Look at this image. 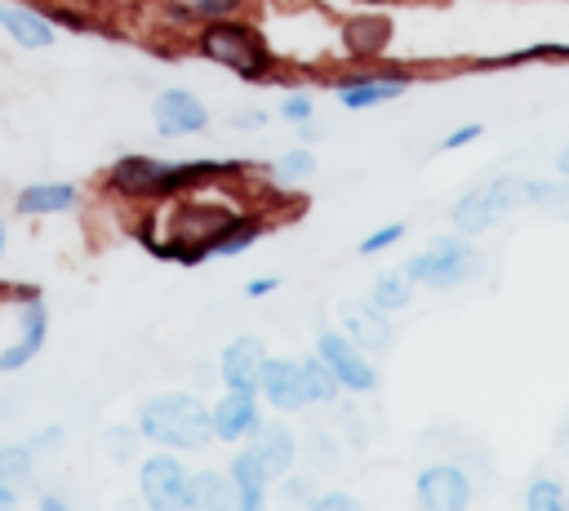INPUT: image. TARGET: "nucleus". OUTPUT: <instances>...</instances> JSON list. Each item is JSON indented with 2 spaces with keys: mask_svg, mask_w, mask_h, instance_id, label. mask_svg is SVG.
<instances>
[{
  "mask_svg": "<svg viewBox=\"0 0 569 511\" xmlns=\"http://www.w3.org/2000/svg\"><path fill=\"white\" fill-rule=\"evenodd\" d=\"M138 435L160 449H204L213 440L209 404H200L187 391H164L138 404Z\"/></svg>",
  "mask_w": 569,
  "mask_h": 511,
  "instance_id": "nucleus-1",
  "label": "nucleus"
},
{
  "mask_svg": "<svg viewBox=\"0 0 569 511\" xmlns=\"http://www.w3.org/2000/svg\"><path fill=\"white\" fill-rule=\"evenodd\" d=\"M480 267H485L480 249L462 231H453V236H436L422 253H413L405 262V275L413 284H422V289H458V284L476 280Z\"/></svg>",
  "mask_w": 569,
  "mask_h": 511,
  "instance_id": "nucleus-2",
  "label": "nucleus"
},
{
  "mask_svg": "<svg viewBox=\"0 0 569 511\" xmlns=\"http://www.w3.org/2000/svg\"><path fill=\"white\" fill-rule=\"evenodd\" d=\"M520 204H525V178L498 173V178L471 187V191L449 209V222H453V231L476 236V231H489L493 222H502V218H507L511 209H520Z\"/></svg>",
  "mask_w": 569,
  "mask_h": 511,
  "instance_id": "nucleus-3",
  "label": "nucleus"
},
{
  "mask_svg": "<svg viewBox=\"0 0 569 511\" xmlns=\"http://www.w3.org/2000/svg\"><path fill=\"white\" fill-rule=\"evenodd\" d=\"M200 53L213 58V62H222V67H231V71L244 76V80H262L267 67H271V49L262 44V36H258L253 27L222 22V18H213V22L204 27Z\"/></svg>",
  "mask_w": 569,
  "mask_h": 511,
  "instance_id": "nucleus-4",
  "label": "nucleus"
},
{
  "mask_svg": "<svg viewBox=\"0 0 569 511\" xmlns=\"http://www.w3.org/2000/svg\"><path fill=\"white\" fill-rule=\"evenodd\" d=\"M187 475H191V471H187L169 449L142 458V471H138L142 502L156 507V511H178V507L187 502Z\"/></svg>",
  "mask_w": 569,
  "mask_h": 511,
  "instance_id": "nucleus-5",
  "label": "nucleus"
},
{
  "mask_svg": "<svg viewBox=\"0 0 569 511\" xmlns=\"http://www.w3.org/2000/svg\"><path fill=\"white\" fill-rule=\"evenodd\" d=\"M316 355L333 369V378L347 387V391H373L378 387V369L365 360V351L342 333V329H325L316 338Z\"/></svg>",
  "mask_w": 569,
  "mask_h": 511,
  "instance_id": "nucleus-6",
  "label": "nucleus"
},
{
  "mask_svg": "<svg viewBox=\"0 0 569 511\" xmlns=\"http://www.w3.org/2000/svg\"><path fill=\"white\" fill-rule=\"evenodd\" d=\"M413 493L427 511H462L471 502V475L458 462H436L418 471Z\"/></svg>",
  "mask_w": 569,
  "mask_h": 511,
  "instance_id": "nucleus-7",
  "label": "nucleus"
},
{
  "mask_svg": "<svg viewBox=\"0 0 569 511\" xmlns=\"http://www.w3.org/2000/svg\"><path fill=\"white\" fill-rule=\"evenodd\" d=\"M151 120H156L160 138H191L209 124V107L191 89H164L151 102Z\"/></svg>",
  "mask_w": 569,
  "mask_h": 511,
  "instance_id": "nucleus-8",
  "label": "nucleus"
},
{
  "mask_svg": "<svg viewBox=\"0 0 569 511\" xmlns=\"http://www.w3.org/2000/svg\"><path fill=\"white\" fill-rule=\"evenodd\" d=\"M262 364H267L262 338L240 333V338L227 342V351H222V360H218V378H222V387H231V391H258Z\"/></svg>",
  "mask_w": 569,
  "mask_h": 511,
  "instance_id": "nucleus-9",
  "label": "nucleus"
},
{
  "mask_svg": "<svg viewBox=\"0 0 569 511\" xmlns=\"http://www.w3.org/2000/svg\"><path fill=\"white\" fill-rule=\"evenodd\" d=\"M258 395L280 409V413H293V409H307V387H302V369L298 360H284V355H267L262 364V382H258Z\"/></svg>",
  "mask_w": 569,
  "mask_h": 511,
  "instance_id": "nucleus-10",
  "label": "nucleus"
},
{
  "mask_svg": "<svg viewBox=\"0 0 569 511\" xmlns=\"http://www.w3.org/2000/svg\"><path fill=\"white\" fill-rule=\"evenodd\" d=\"M44 333H49V307L31 293V298H22V311H18V342L0 351V373H13L22 364H31L36 351L44 347Z\"/></svg>",
  "mask_w": 569,
  "mask_h": 511,
  "instance_id": "nucleus-11",
  "label": "nucleus"
},
{
  "mask_svg": "<svg viewBox=\"0 0 569 511\" xmlns=\"http://www.w3.org/2000/svg\"><path fill=\"white\" fill-rule=\"evenodd\" d=\"M209 418H213V435H218V440H244V435H253V431L262 427L258 391H231V387H227V391L213 400Z\"/></svg>",
  "mask_w": 569,
  "mask_h": 511,
  "instance_id": "nucleus-12",
  "label": "nucleus"
},
{
  "mask_svg": "<svg viewBox=\"0 0 569 511\" xmlns=\"http://www.w3.org/2000/svg\"><path fill=\"white\" fill-rule=\"evenodd\" d=\"M342 333H347L360 351H382V347H391L387 311H378L373 302H347V307H342Z\"/></svg>",
  "mask_w": 569,
  "mask_h": 511,
  "instance_id": "nucleus-13",
  "label": "nucleus"
},
{
  "mask_svg": "<svg viewBox=\"0 0 569 511\" xmlns=\"http://www.w3.org/2000/svg\"><path fill=\"white\" fill-rule=\"evenodd\" d=\"M227 475H231V489H236V507H240V511H258V507L267 502L271 475H267V467H262V458H258L253 449H240V453L231 458Z\"/></svg>",
  "mask_w": 569,
  "mask_h": 511,
  "instance_id": "nucleus-14",
  "label": "nucleus"
},
{
  "mask_svg": "<svg viewBox=\"0 0 569 511\" xmlns=\"http://www.w3.org/2000/svg\"><path fill=\"white\" fill-rule=\"evenodd\" d=\"M249 440H253L249 449L262 458L267 475H271V480H284V471H289V467H293V458H298V440H293V431H289V427H280V422H262Z\"/></svg>",
  "mask_w": 569,
  "mask_h": 511,
  "instance_id": "nucleus-15",
  "label": "nucleus"
},
{
  "mask_svg": "<svg viewBox=\"0 0 569 511\" xmlns=\"http://www.w3.org/2000/svg\"><path fill=\"white\" fill-rule=\"evenodd\" d=\"M405 89H409L405 76H356V80L338 84V102L351 111H365V107H382V102L400 98Z\"/></svg>",
  "mask_w": 569,
  "mask_h": 511,
  "instance_id": "nucleus-16",
  "label": "nucleus"
},
{
  "mask_svg": "<svg viewBox=\"0 0 569 511\" xmlns=\"http://www.w3.org/2000/svg\"><path fill=\"white\" fill-rule=\"evenodd\" d=\"M0 27H4L22 49H49V44L58 40V27H53L44 13L27 9V4H0Z\"/></svg>",
  "mask_w": 569,
  "mask_h": 511,
  "instance_id": "nucleus-17",
  "label": "nucleus"
},
{
  "mask_svg": "<svg viewBox=\"0 0 569 511\" xmlns=\"http://www.w3.org/2000/svg\"><path fill=\"white\" fill-rule=\"evenodd\" d=\"M187 511H227L236 507V489H231V475H218V471H191L187 475Z\"/></svg>",
  "mask_w": 569,
  "mask_h": 511,
  "instance_id": "nucleus-18",
  "label": "nucleus"
},
{
  "mask_svg": "<svg viewBox=\"0 0 569 511\" xmlns=\"http://www.w3.org/2000/svg\"><path fill=\"white\" fill-rule=\"evenodd\" d=\"M80 191L71 182H31L18 191V213H62L76 209Z\"/></svg>",
  "mask_w": 569,
  "mask_h": 511,
  "instance_id": "nucleus-19",
  "label": "nucleus"
},
{
  "mask_svg": "<svg viewBox=\"0 0 569 511\" xmlns=\"http://www.w3.org/2000/svg\"><path fill=\"white\" fill-rule=\"evenodd\" d=\"M156 173H160V160H156V156H120L107 178H111V187L124 191V196H142V191L151 196Z\"/></svg>",
  "mask_w": 569,
  "mask_h": 511,
  "instance_id": "nucleus-20",
  "label": "nucleus"
},
{
  "mask_svg": "<svg viewBox=\"0 0 569 511\" xmlns=\"http://www.w3.org/2000/svg\"><path fill=\"white\" fill-rule=\"evenodd\" d=\"M298 369H302V387H307V400H311V404H333V400L342 395V382L333 378V369H329L316 351L302 355Z\"/></svg>",
  "mask_w": 569,
  "mask_h": 511,
  "instance_id": "nucleus-21",
  "label": "nucleus"
},
{
  "mask_svg": "<svg viewBox=\"0 0 569 511\" xmlns=\"http://www.w3.org/2000/svg\"><path fill=\"white\" fill-rule=\"evenodd\" d=\"M409 298H413V280L405 275V267L400 271H382L378 280H373V289H369V302L378 307V311H405L409 307Z\"/></svg>",
  "mask_w": 569,
  "mask_h": 511,
  "instance_id": "nucleus-22",
  "label": "nucleus"
},
{
  "mask_svg": "<svg viewBox=\"0 0 569 511\" xmlns=\"http://www.w3.org/2000/svg\"><path fill=\"white\" fill-rule=\"evenodd\" d=\"M525 507L529 511H565L569 507V489L556 475H533L525 489Z\"/></svg>",
  "mask_w": 569,
  "mask_h": 511,
  "instance_id": "nucleus-23",
  "label": "nucleus"
},
{
  "mask_svg": "<svg viewBox=\"0 0 569 511\" xmlns=\"http://www.w3.org/2000/svg\"><path fill=\"white\" fill-rule=\"evenodd\" d=\"M525 204L565 209L569 204V178H525Z\"/></svg>",
  "mask_w": 569,
  "mask_h": 511,
  "instance_id": "nucleus-24",
  "label": "nucleus"
},
{
  "mask_svg": "<svg viewBox=\"0 0 569 511\" xmlns=\"http://www.w3.org/2000/svg\"><path fill=\"white\" fill-rule=\"evenodd\" d=\"M258 236H262V222H253V218H231V222L222 227V236L213 240L209 253H222V258H227V253H240V249H249Z\"/></svg>",
  "mask_w": 569,
  "mask_h": 511,
  "instance_id": "nucleus-25",
  "label": "nucleus"
},
{
  "mask_svg": "<svg viewBox=\"0 0 569 511\" xmlns=\"http://www.w3.org/2000/svg\"><path fill=\"white\" fill-rule=\"evenodd\" d=\"M311 169H316V156L307 147H293V151L276 156V164H271V173L280 182H302V178H311Z\"/></svg>",
  "mask_w": 569,
  "mask_h": 511,
  "instance_id": "nucleus-26",
  "label": "nucleus"
},
{
  "mask_svg": "<svg viewBox=\"0 0 569 511\" xmlns=\"http://www.w3.org/2000/svg\"><path fill=\"white\" fill-rule=\"evenodd\" d=\"M31 462H36L31 444H0V480H4V484L27 480V475H31Z\"/></svg>",
  "mask_w": 569,
  "mask_h": 511,
  "instance_id": "nucleus-27",
  "label": "nucleus"
},
{
  "mask_svg": "<svg viewBox=\"0 0 569 511\" xmlns=\"http://www.w3.org/2000/svg\"><path fill=\"white\" fill-rule=\"evenodd\" d=\"M102 449H107L116 462H129L133 449H138V427H107V431H102Z\"/></svg>",
  "mask_w": 569,
  "mask_h": 511,
  "instance_id": "nucleus-28",
  "label": "nucleus"
},
{
  "mask_svg": "<svg viewBox=\"0 0 569 511\" xmlns=\"http://www.w3.org/2000/svg\"><path fill=\"white\" fill-rule=\"evenodd\" d=\"M396 240H405V222H387V227L369 231V236L360 240V253H365V258H369V253H382V249H391Z\"/></svg>",
  "mask_w": 569,
  "mask_h": 511,
  "instance_id": "nucleus-29",
  "label": "nucleus"
},
{
  "mask_svg": "<svg viewBox=\"0 0 569 511\" xmlns=\"http://www.w3.org/2000/svg\"><path fill=\"white\" fill-rule=\"evenodd\" d=\"M311 111H316V98H311L307 89H298V93H284V102H280V116H284L289 124H302V120H311Z\"/></svg>",
  "mask_w": 569,
  "mask_h": 511,
  "instance_id": "nucleus-30",
  "label": "nucleus"
},
{
  "mask_svg": "<svg viewBox=\"0 0 569 511\" xmlns=\"http://www.w3.org/2000/svg\"><path fill=\"white\" fill-rule=\"evenodd\" d=\"M480 133H485V124H480V120H471V124H458V129H449L440 147H445V151H458V147H467V142H476Z\"/></svg>",
  "mask_w": 569,
  "mask_h": 511,
  "instance_id": "nucleus-31",
  "label": "nucleus"
},
{
  "mask_svg": "<svg viewBox=\"0 0 569 511\" xmlns=\"http://www.w3.org/2000/svg\"><path fill=\"white\" fill-rule=\"evenodd\" d=\"M311 507H316V511H356L360 502H356L351 493H316Z\"/></svg>",
  "mask_w": 569,
  "mask_h": 511,
  "instance_id": "nucleus-32",
  "label": "nucleus"
},
{
  "mask_svg": "<svg viewBox=\"0 0 569 511\" xmlns=\"http://www.w3.org/2000/svg\"><path fill=\"white\" fill-rule=\"evenodd\" d=\"M307 440H311V444H307V453H311V458H320V462H333V458H338V449L329 444V435H320V431H316V435H307Z\"/></svg>",
  "mask_w": 569,
  "mask_h": 511,
  "instance_id": "nucleus-33",
  "label": "nucleus"
},
{
  "mask_svg": "<svg viewBox=\"0 0 569 511\" xmlns=\"http://www.w3.org/2000/svg\"><path fill=\"white\" fill-rule=\"evenodd\" d=\"M284 498H289V502H311V498H316V493H311V480H307V475H293V480L284 484Z\"/></svg>",
  "mask_w": 569,
  "mask_h": 511,
  "instance_id": "nucleus-34",
  "label": "nucleus"
},
{
  "mask_svg": "<svg viewBox=\"0 0 569 511\" xmlns=\"http://www.w3.org/2000/svg\"><path fill=\"white\" fill-rule=\"evenodd\" d=\"M196 4V13H204V18H222V13H231L240 0H191Z\"/></svg>",
  "mask_w": 569,
  "mask_h": 511,
  "instance_id": "nucleus-35",
  "label": "nucleus"
},
{
  "mask_svg": "<svg viewBox=\"0 0 569 511\" xmlns=\"http://www.w3.org/2000/svg\"><path fill=\"white\" fill-rule=\"evenodd\" d=\"M231 124H236V129H262V124H267V111H258V107L236 111V116H231Z\"/></svg>",
  "mask_w": 569,
  "mask_h": 511,
  "instance_id": "nucleus-36",
  "label": "nucleus"
},
{
  "mask_svg": "<svg viewBox=\"0 0 569 511\" xmlns=\"http://www.w3.org/2000/svg\"><path fill=\"white\" fill-rule=\"evenodd\" d=\"M58 440H62V431H58V427H49V431H40V435L31 440V453H53V449H58Z\"/></svg>",
  "mask_w": 569,
  "mask_h": 511,
  "instance_id": "nucleus-37",
  "label": "nucleus"
},
{
  "mask_svg": "<svg viewBox=\"0 0 569 511\" xmlns=\"http://www.w3.org/2000/svg\"><path fill=\"white\" fill-rule=\"evenodd\" d=\"M271 289H280V280H276V275H258V280H249V284H244V293H249V298H267Z\"/></svg>",
  "mask_w": 569,
  "mask_h": 511,
  "instance_id": "nucleus-38",
  "label": "nucleus"
},
{
  "mask_svg": "<svg viewBox=\"0 0 569 511\" xmlns=\"http://www.w3.org/2000/svg\"><path fill=\"white\" fill-rule=\"evenodd\" d=\"M9 507H18V493H13V484L0 480V511H9Z\"/></svg>",
  "mask_w": 569,
  "mask_h": 511,
  "instance_id": "nucleus-39",
  "label": "nucleus"
},
{
  "mask_svg": "<svg viewBox=\"0 0 569 511\" xmlns=\"http://www.w3.org/2000/svg\"><path fill=\"white\" fill-rule=\"evenodd\" d=\"M298 129H302V138H307V142H311V138H320V124H311V120H302Z\"/></svg>",
  "mask_w": 569,
  "mask_h": 511,
  "instance_id": "nucleus-40",
  "label": "nucleus"
},
{
  "mask_svg": "<svg viewBox=\"0 0 569 511\" xmlns=\"http://www.w3.org/2000/svg\"><path fill=\"white\" fill-rule=\"evenodd\" d=\"M556 169H560V178H569V147L556 156Z\"/></svg>",
  "mask_w": 569,
  "mask_h": 511,
  "instance_id": "nucleus-41",
  "label": "nucleus"
},
{
  "mask_svg": "<svg viewBox=\"0 0 569 511\" xmlns=\"http://www.w3.org/2000/svg\"><path fill=\"white\" fill-rule=\"evenodd\" d=\"M560 440H565V449H569V418H565V431H560Z\"/></svg>",
  "mask_w": 569,
  "mask_h": 511,
  "instance_id": "nucleus-42",
  "label": "nucleus"
},
{
  "mask_svg": "<svg viewBox=\"0 0 569 511\" xmlns=\"http://www.w3.org/2000/svg\"><path fill=\"white\" fill-rule=\"evenodd\" d=\"M4 240H9V236H4V222H0V253H4Z\"/></svg>",
  "mask_w": 569,
  "mask_h": 511,
  "instance_id": "nucleus-43",
  "label": "nucleus"
},
{
  "mask_svg": "<svg viewBox=\"0 0 569 511\" xmlns=\"http://www.w3.org/2000/svg\"><path fill=\"white\" fill-rule=\"evenodd\" d=\"M178 4H191V0H178Z\"/></svg>",
  "mask_w": 569,
  "mask_h": 511,
  "instance_id": "nucleus-44",
  "label": "nucleus"
}]
</instances>
